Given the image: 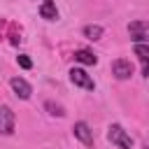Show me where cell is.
Instances as JSON below:
<instances>
[{
  "label": "cell",
  "instance_id": "obj_1",
  "mask_svg": "<svg viewBox=\"0 0 149 149\" xmlns=\"http://www.w3.org/2000/svg\"><path fill=\"white\" fill-rule=\"evenodd\" d=\"M107 140H109L114 147H119V149H133V137H130L119 123H112V126L107 128Z\"/></svg>",
  "mask_w": 149,
  "mask_h": 149
},
{
  "label": "cell",
  "instance_id": "obj_2",
  "mask_svg": "<svg viewBox=\"0 0 149 149\" xmlns=\"http://www.w3.org/2000/svg\"><path fill=\"white\" fill-rule=\"evenodd\" d=\"M128 35L135 44H142L149 40V21H130L128 23Z\"/></svg>",
  "mask_w": 149,
  "mask_h": 149
},
{
  "label": "cell",
  "instance_id": "obj_3",
  "mask_svg": "<svg viewBox=\"0 0 149 149\" xmlns=\"http://www.w3.org/2000/svg\"><path fill=\"white\" fill-rule=\"evenodd\" d=\"M70 81L74 84V86H79V88H86V91H93L95 88V81L88 77V72L86 70H81V68H72L70 70Z\"/></svg>",
  "mask_w": 149,
  "mask_h": 149
},
{
  "label": "cell",
  "instance_id": "obj_4",
  "mask_svg": "<svg viewBox=\"0 0 149 149\" xmlns=\"http://www.w3.org/2000/svg\"><path fill=\"white\" fill-rule=\"evenodd\" d=\"M72 133H74V137H77L81 144L93 147V130H91V126H88L86 121H77V123L72 126Z\"/></svg>",
  "mask_w": 149,
  "mask_h": 149
},
{
  "label": "cell",
  "instance_id": "obj_5",
  "mask_svg": "<svg viewBox=\"0 0 149 149\" xmlns=\"http://www.w3.org/2000/svg\"><path fill=\"white\" fill-rule=\"evenodd\" d=\"M14 112L7 105H0V135H12L14 133Z\"/></svg>",
  "mask_w": 149,
  "mask_h": 149
},
{
  "label": "cell",
  "instance_id": "obj_6",
  "mask_svg": "<svg viewBox=\"0 0 149 149\" xmlns=\"http://www.w3.org/2000/svg\"><path fill=\"white\" fill-rule=\"evenodd\" d=\"M112 74L116 77V79H130L133 77V63L130 61H126V58H119V61H114L112 63Z\"/></svg>",
  "mask_w": 149,
  "mask_h": 149
},
{
  "label": "cell",
  "instance_id": "obj_7",
  "mask_svg": "<svg viewBox=\"0 0 149 149\" xmlns=\"http://www.w3.org/2000/svg\"><path fill=\"white\" fill-rule=\"evenodd\" d=\"M9 86H12V91H14L21 100H28L30 93H33V86H30L26 79H21V77H12V79H9Z\"/></svg>",
  "mask_w": 149,
  "mask_h": 149
},
{
  "label": "cell",
  "instance_id": "obj_8",
  "mask_svg": "<svg viewBox=\"0 0 149 149\" xmlns=\"http://www.w3.org/2000/svg\"><path fill=\"white\" fill-rule=\"evenodd\" d=\"M135 56L142 63V74L149 77V47L147 44H135Z\"/></svg>",
  "mask_w": 149,
  "mask_h": 149
},
{
  "label": "cell",
  "instance_id": "obj_9",
  "mask_svg": "<svg viewBox=\"0 0 149 149\" xmlns=\"http://www.w3.org/2000/svg\"><path fill=\"white\" fill-rule=\"evenodd\" d=\"M40 14H42V19H47V21H56V19H58L56 2H54V0H44V2L40 5Z\"/></svg>",
  "mask_w": 149,
  "mask_h": 149
},
{
  "label": "cell",
  "instance_id": "obj_10",
  "mask_svg": "<svg viewBox=\"0 0 149 149\" xmlns=\"http://www.w3.org/2000/svg\"><path fill=\"white\" fill-rule=\"evenodd\" d=\"M74 61H79L84 65H95L98 63V56H93V51H88V49H77L74 51Z\"/></svg>",
  "mask_w": 149,
  "mask_h": 149
},
{
  "label": "cell",
  "instance_id": "obj_11",
  "mask_svg": "<svg viewBox=\"0 0 149 149\" xmlns=\"http://www.w3.org/2000/svg\"><path fill=\"white\" fill-rule=\"evenodd\" d=\"M81 33H84V37H86V40H93V42H95V40H100V37H102V33H105V30H102V26H95V23H93V26H84V28H81Z\"/></svg>",
  "mask_w": 149,
  "mask_h": 149
},
{
  "label": "cell",
  "instance_id": "obj_12",
  "mask_svg": "<svg viewBox=\"0 0 149 149\" xmlns=\"http://www.w3.org/2000/svg\"><path fill=\"white\" fill-rule=\"evenodd\" d=\"M44 109H49V114L51 116H63L65 112H63V107L61 105H56V102H51V100H47L44 102Z\"/></svg>",
  "mask_w": 149,
  "mask_h": 149
},
{
  "label": "cell",
  "instance_id": "obj_13",
  "mask_svg": "<svg viewBox=\"0 0 149 149\" xmlns=\"http://www.w3.org/2000/svg\"><path fill=\"white\" fill-rule=\"evenodd\" d=\"M16 63H19V65H21L23 70H30V68H33V63H30V58H28L26 54H21V56H16Z\"/></svg>",
  "mask_w": 149,
  "mask_h": 149
}]
</instances>
